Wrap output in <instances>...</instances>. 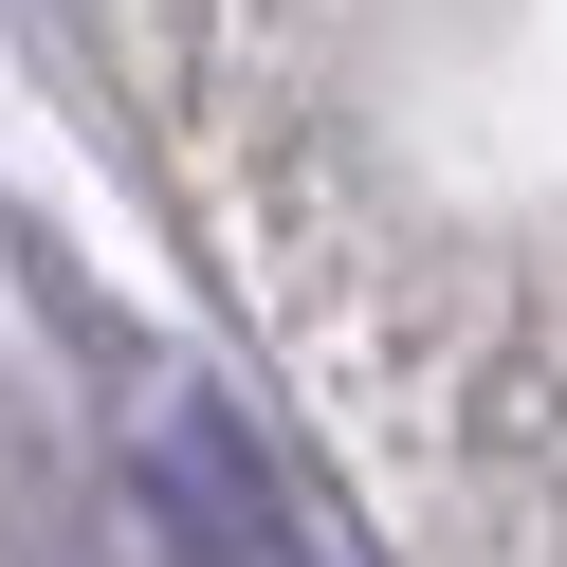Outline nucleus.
<instances>
[{
  "label": "nucleus",
  "mask_w": 567,
  "mask_h": 567,
  "mask_svg": "<svg viewBox=\"0 0 567 567\" xmlns=\"http://www.w3.org/2000/svg\"><path fill=\"white\" fill-rule=\"evenodd\" d=\"M147 476H165V513L202 530V567H293V530L257 513V457H238V421H220V403H165Z\"/></svg>",
  "instance_id": "1"
}]
</instances>
